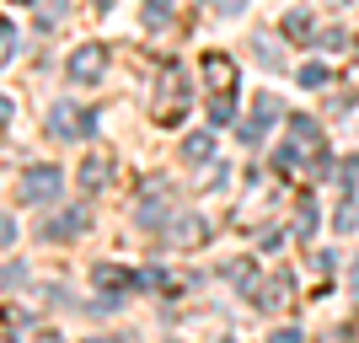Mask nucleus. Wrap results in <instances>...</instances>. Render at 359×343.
<instances>
[{"label":"nucleus","instance_id":"nucleus-4","mask_svg":"<svg viewBox=\"0 0 359 343\" xmlns=\"http://www.w3.org/2000/svg\"><path fill=\"white\" fill-rule=\"evenodd\" d=\"M300 81H306V86H322V81H327V70H322V65H306V75H300Z\"/></svg>","mask_w":359,"mask_h":343},{"label":"nucleus","instance_id":"nucleus-1","mask_svg":"<svg viewBox=\"0 0 359 343\" xmlns=\"http://www.w3.org/2000/svg\"><path fill=\"white\" fill-rule=\"evenodd\" d=\"M48 123H54V135H60V140H81V135H91V113H75L70 102L54 107V119H48Z\"/></svg>","mask_w":359,"mask_h":343},{"label":"nucleus","instance_id":"nucleus-7","mask_svg":"<svg viewBox=\"0 0 359 343\" xmlns=\"http://www.w3.org/2000/svg\"><path fill=\"white\" fill-rule=\"evenodd\" d=\"M236 6H241V0H220V11H236Z\"/></svg>","mask_w":359,"mask_h":343},{"label":"nucleus","instance_id":"nucleus-3","mask_svg":"<svg viewBox=\"0 0 359 343\" xmlns=\"http://www.w3.org/2000/svg\"><path fill=\"white\" fill-rule=\"evenodd\" d=\"M97 70H102V48H86V54H75V65H70L75 81H91Z\"/></svg>","mask_w":359,"mask_h":343},{"label":"nucleus","instance_id":"nucleus-2","mask_svg":"<svg viewBox=\"0 0 359 343\" xmlns=\"http://www.w3.org/2000/svg\"><path fill=\"white\" fill-rule=\"evenodd\" d=\"M22 194H27V199H54V194H60V177H54V166H38V172L27 177V188H22Z\"/></svg>","mask_w":359,"mask_h":343},{"label":"nucleus","instance_id":"nucleus-6","mask_svg":"<svg viewBox=\"0 0 359 343\" xmlns=\"http://www.w3.org/2000/svg\"><path fill=\"white\" fill-rule=\"evenodd\" d=\"M6 119H11V102H6V97H0V123H6Z\"/></svg>","mask_w":359,"mask_h":343},{"label":"nucleus","instance_id":"nucleus-5","mask_svg":"<svg viewBox=\"0 0 359 343\" xmlns=\"http://www.w3.org/2000/svg\"><path fill=\"white\" fill-rule=\"evenodd\" d=\"M273 343H300V332H279V338H273Z\"/></svg>","mask_w":359,"mask_h":343}]
</instances>
